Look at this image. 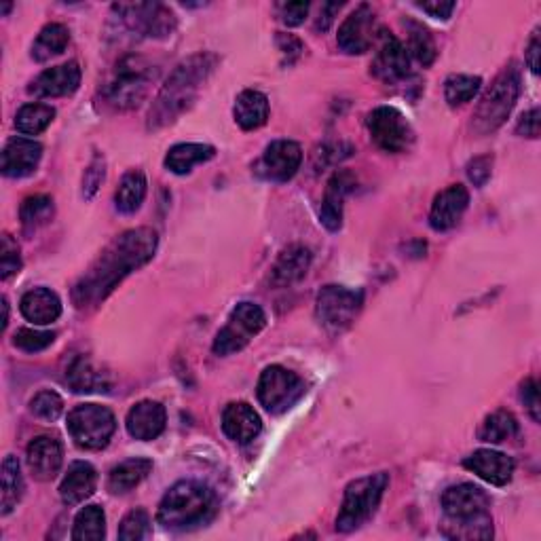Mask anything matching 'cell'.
<instances>
[{
  "mask_svg": "<svg viewBox=\"0 0 541 541\" xmlns=\"http://www.w3.org/2000/svg\"><path fill=\"white\" fill-rule=\"evenodd\" d=\"M157 241V233L144 227L119 235L72 288V301L77 309L98 307L129 273L153 260Z\"/></svg>",
  "mask_w": 541,
  "mask_h": 541,
  "instance_id": "1",
  "label": "cell"
},
{
  "mask_svg": "<svg viewBox=\"0 0 541 541\" xmlns=\"http://www.w3.org/2000/svg\"><path fill=\"white\" fill-rule=\"evenodd\" d=\"M218 58L214 53H197L176 66L170 79L161 87L159 96L148 113V129H159L174 123L184 110H189L201 85L214 72Z\"/></svg>",
  "mask_w": 541,
  "mask_h": 541,
  "instance_id": "2",
  "label": "cell"
},
{
  "mask_svg": "<svg viewBox=\"0 0 541 541\" xmlns=\"http://www.w3.org/2000/svg\"><path fill=\"white\" fill-rule=\"evenodd\" d=\"M442 508L446 514L442 533L446 537L465 541L493 537L491 499L476 484L463 482L446 489L442 495Z\"/></svg>",
  "mask_w": 541,
  "mask_h": 541,
  "instance_id": "3",
  "label": "cell"
},
{
  "mask_svg": "<svg viewBox=\"0 0 541 541\" xmlns=\"http://www.w3.org/2000/svg\"><path fill=\"white\" fill-rule=\"evenodd\" d=\"M218 510L216 493L197 480H182L165 493L159 503L157 520L165 529H193L205 525Z\"/></svg>",
  "mask_w": 541,
  "mask_h": 541,
  "instance_id": "4",
  "label": "cell"
},
{
  "mask_svg": "<svg viewBox=\"0 0 541 541\" xmlns=\"http://www.w3.org/2000/svg\"><path fill=\"white\" fill-rule=\"evenodd\" d=\"M389 487V474L379 472L366 478H358L347 484L343 506L337 516V531L351 533L360 529L364 522L377 512L379 503Z\"/></svg>",
  "mask_w": 541,
  "mask_h": 541,
  "instance_id": "5",
  "label": "cell"
},
{
  "mask_svg": "<svg viewBox=\"0 0 541 541\" xmlns=\"http://www.w3.org/2000/svg\"><path fill=\"white\" fill-rule=\"evenodd\" d=\"M518 96H520V70L516 68V64H510V68L503 70L493 81V85L487 89V93L480 98L474 110L472 127L478 134L495 132V129L501 127L510 117Z\"/></svg>",
  "mask_w": 541,
  "mask_h": 541,
  "instance_id": "6",
  "label": "cell"
},
{
  "mask_svg": "<svg viewBox=\"0 0 541 541\" xmlns=\"http://www.w3.org/2000/svg\"><path fill=\"white\" fill-rule=\"evenodd\" d=\"M157 72L151 64H146L142 58H125L119 68L115 81L106 87L104 98L117 110L138 108L148 96Z\"/></svg>",
  "mask_w": 541,
  "mask_h": 541,
  "instance_id": "7",
  "label": "cell"
},
{
  "mask_svg": "<svg viewBox=\"0 0 541 541\" xmlns=\"http://www.w3.org/2000/svg\"><path fill=\"white\" fill-rule=\"evenodd\" d=\"M68 432L85 451H102L117 429V419L106 406L81 404L68 415Z\"/></svg>",
  "mask_w": 541,
  "mask_h": 541,
  "instance_id": "8",
  "label": "cell"
},
{
  "mask_svg": "<svg viewBox=\"0 0 541 541\" xmlns=\"http://www.w3.org/2000/svg\"><path fill=\"white\" fill-rule=\"evenodd\" d=\"M364 305L362 290H349L345 286H326L317 294L315 315L328 332L339 334L347 330Z\"/></svg>",
  "mask_w": 541,
  "mask_h": 541,
  "instance_id": "9",
  "label": "cell"
},
{
  "mask_svg": "<svg viewBox=\"0 0 541 541\" xmlns=\"http://www.w3.org/2000/svg\"><path fill=\"white\" fill-rule=\"evenodd\" d=\"M267 326V315L254 303H239L227 320V326L216 334L214 353L216 356H231L244 349L256 334Z\"/></svg>",
  "mask_w": 541,
  "mask_h": 541,
  "instance_id": "10",
  "label": "cell"
},
{
  "mask_svg": "<svg viewBox=\"0 0 541 541\" xmlns=\"http://www.w3.org/2000/svg\"><path fill=\"white\" fill-rule=\"evenodd\" d=\"M368 132L385 153H406L415 142V129L394 106H379L368 115Z\"/></svg>",
  "mask_w": 541,
  "mask_h": 541,
  "instance_id": "11",
  "label": "cell"
},
{
  "mask_svg": "<svg viewBox=\"0 0 541 541\" xmlns=\"http://www.w3.org/2000/svg\"><path fill=\"white\" fill-rule=\"evenodd\" d=\"M258 400L273 415L284 413L305 394V383L284 366H269L258 379Z\"/></svg>",
  "mask_w": 541,
  "mask_h": 541,
  "instance_id": "12",
  "label": "cell"
},
{
  "mask_svg": "<svg viewBox=\"0 0 541 541\" xmlns=\"http://www.w3.org/2000/svg\"><path fill=\"white\" fill-rule=\"evenodd\" d=\"M113 9L119 13L121 24L134 36H148V39L155 36V39H161V36L170 34L176 26L174 13L157 3L115 5Z\"/></svg>",
  "mask_w": 541,
  "mask_h": 541,
  "instance_id": "13",
  "label": "cell"
},
{
  "mask_svg": "<svg viewBox=\"0 0 541 541\" xmlns=\"http://www.w3.org/2000/svg\"><path fill=\"white\" fill-rule=\"evenodd\" d=\"M379 45L375 60L370 64V72L387 85H394L408 77L410 72V55L408 49L387 30H379Z\"/></svg>",
  "mask_w": 541,
  "mask_h": 541,
  "instance_id": "14",
  "label": "cell"
},
{
  "mask_svg": "<svg viewBox=\"0 0 541 541\" xmlns=\"http://www.w3.org/2000/svg\"><path fill=\"white\" fill-rule=\"evenodd\" d=\"M301 161H303L301 146L292 140H275L265 148L263 159L258 161L256 170L260 176L271 182H288L296 176Z\"/></svg>",
  "mask_w": 541,
  "mask_h": 541,
  "instance_id": "15",
  "label": "cell"
},
{
  "mask_svg": "<svg viewBox=\"0 0 541 541\" xmlns=\"http://www.w3.org/2000/svg\"><path fill=\"white\" fill-rule=\"evenodd\" d=\"M377 34H379V28L375 20V11H372L368 5H360L339 28L337 43L341 51L349 55H360L375 45Z\"/></svg>",
  "mask_w": 541,
  "mask_h": 541,
  "instance_id": "16",
  "label": "cell"
},
{
  "mask_svg": "<svg viewBox=\"0 0 541 541\" xmlns=\"http://www.w3.org/2000/svg\"><path fill=\"white\" fill-rule=\"evenodd\" d=\"M81 85V68L77 62H68L62 66L49 68L36 77L28 93L34 98H64L70 96Z\"/></svg>",
  "mask_w": 541,
  "mask_h": 541,
  "instance_id": "17",
  "label": "cell"
},
{
  "mask_svg": "<svg viewBox=\"0 0 541 541\" xmlns=\"http://www.w3.org/2000/svg\"><path fill=\"white\" fill-rule=\"evenodd\" d=\"M470 205V193L463 184H453L436 195L429 212V225L434 231H449L459 225Z\"/></svg>",
  "mask_w": 541,
  "mask_h": 541,
  "instance_id": "18",
  "label": "cell"
},
{
  "mask_svg": "<svg viewBox=\"0 0 541 541\" xmlns=\"http://www.w3.org/2000/svg\"><path fill=\"white\" fill-rule=\"evenodd\" d=\"M62 461H64V451L58 438L39 436L28 444V468L36 480H41V482L53 480L60 474Z\"/></svg>",
  "mask_w": 541,
  "mask_h": 541,
  "instance_id": "19",
  "label": "cell"
},
{
  "mask_svg": "<svg viewBox=\"0 0 541 541\" xmlns=\"http://www.w3.org/2000/svg\"><path fill=\"white\" fill-rule=\"evenodd\" d=\"M165 423H167L165 408L153 400H142L134 404L132 408H129L127 419H125L129 436L142 442L157 440L163 434Z\"/></svg>",
  "mask_w": 541,
  "mask_h": 541,
  "instance_id": "20",
  "label": "cell"
},
{
  "mask_svg": "<svg viewBox=\"0 0 541 541\" xmlns=\"http://www.w3.org/2000/svg\"><path fill=\"white\" fill-rule=\"evenodd\" d=\"M43 157V146L28 138H13L3 151V174L7 178H26L36 172Z\"/></svg>",
  "mask_w": 541,
  "mask_h": 541,
  "instance_id": "21",
  "label": "cell"
},
{
  "mask_svg": "<svg viewBox=\"0 0 541 541\" xmlns=\"http://www.w3.org/2000/svg\"><path fill=\"white\" fill-rule=\"evenodd\" d=\"M465 468L474 472L484 482L493 484V487H506L514 476V461L512 457L503 455L499 451L480 449L474 455L463 461Z\"/></svg>",
  "mask_w": 541,
  "mask_h": 541,
  "instance_id": "22",
  "label": "cell"
},
{
  "mask_svg": "<svg viewBox=\"0 0 541 541\" xmlns=\"http://www.w3.org/2000/svg\"><path fill=\"white\" fill-rule=\"evenodd\" d=\"M353 186H356V178H353L351 172H337L328 186H326V195L322 201L320 208V220L322 225L328 231H339L343 225V201L345 197L353 191Z\"/></svg>",
  "mask_w": 541,
  "mask_h": 541,
  "instance_id": "23",
  "label": "cell"
},
{
  "mask_svg": "<svg viewBox=\"0 0 541 541\" xmlns=\"http://www.w3.org/2000/svg\"><path fill=\"white\" fill-rule=\"evenodd\" d=\"M222 429L233 442L248 444L260 434L263 421L248 402H233L222 413Z\"/></svg>",
  "mask_w": 541,
  "mask_h": 541,
  "instance_id": "24",
  "label": "cell"
},
{
  "mask_svg": "<svg viewBox=\"0 0 541 541\" xmlns=\"http://www.w3.org/2000/svg\"><path fill=\"white\" fill-rule=\"evenodd\" d=\"M98 472L87 461H74L60 487V497L66 506H79L85 499L96 493Z\"/></svg>",
  "mask_w": 541,
  "mask_h": 541,
  "instance_id": "25",
  "label": "cell"
},
{
  "mask_svg": "<svg viewBox=\"0 0 541 541\" xmlns=\"http://www.w3.org/2000/svg\"><path fill=\"white\" fill-rule=\"evenodd\" d=\"M311 267V252L305 246H290L286 248L279 258L275 260V265L271 269V284L277 288H286L307 275Z\"/></svg>",
  "mask_w": 541,
  "mask_h": 541,
  "instance_id": "26",
  "label": "cell"
},
{
  "mask_svg": "<svg viewBox=\"0 0 541 541\" xmlns=\"http://www.w3.org/2000/svg\"><path fill=\"white\" fill-rule=\"evenodd\" d=\"M20 309L26 320L34 326H47L62 315V301L49 288H34L22 296Z\"/></svg>",
  "mask_w": 541,
  "mask_h": 541,
  "instance_id": "27",
  "label": "cell"
},
{
  "mask_svg": "<svg viewBox=\"0 0 541 541\" xmlns=\"http://www.w3.org/2000/svg\"><path fill=\"white\" fill-rule=\"evenodd\" d=\"M233 115H235V121L241 129L252 132V129H258L267 123L269 100H267L265 93L258 91V89L241 91L235 100Z\"/></svg>",
  "mask_w": 541,
  "mask_h": 541,
  "instance_id": "28",
  "label": "cell"
},
{
  "mask_svg": "<svg viewBox=\"0 0 541 541\" xmlns=\"http://www.w3.org/2000/svg\"><path fill=\"white\" fill-rule=\"evenodd\" d=\"M216 148L210 144H195V142H184L172 146L165 155V167L170 172L184 176L193 172V167L214 159Z\"/></svg>",
  "mask_w": 541,
  "mask_h": 541,
  "instance_id": "29",
  "label": "cell"
},
{
  "mask_svg": "<svg viewBox=\"0 0 541 541\" xmlns=\"http://www.w3.org/2000/svg\"><path fill=\"white\" fill-rule=\"evenodd\" d=\"M66 383L77 394H100L108 391L110 381L106 372L93 366L87 358H77L66 370Z\"/></svg>",
  "mask_w": 541,
  "mask_h": 541,
  "instance_id": "30",
  "label": "cell"
},
{
  "mask_svg": "<svg viewBox=\"0 0 541 541\" xmlns=\"http://www.w3.org/2000/svg\"><path fill=\"white\" fill-rule=\"evenodd\" d=\"M153 470V461L151 459H127L119 463L117 468L110 470L108 476V491L115 495H125L129 491H134L138 484L151 474Z\"/></svg>",
  "mask_w": 541,
  "mask_h": 541,
  "instance_id": "31",
  "label": "cell"
},
{
  "mask_svg": "<svg viewBox=\"0 0 541 541\" xmlns=\"http://www.w3.org/2000/svg\"><path fill=\"white\" fill-rule=\"evenodd\" d=\"M70 43V32L64 24H47L39 36H36V41L32 45V60L34 62H49L55 55L64 53V49Z\"/></svg>",
  "mask_w": 541,
  "mask_h": 541,
  "instance_id": "32",
  "label": "cell"
},
{
  "mask_svg": "<svg viewBox=\"0 0 541 541\" xmlns=\"http://www.w3.org/2000/svg\"><path fill=\"white\" fill-rule=\"evenodd\" d=\"M146 176L140 170L127 172L115 193V205L121 214H136L146 197Z\"/></svg>",
  "mask_w": 541,
  "mask_h": 541,
  "instance_id": "33",
  "label": "cell"
},
{
  "mask_svg": "<svg viewBox=\"0 0 541 541\" xmlns=\"http://www.w3.org/2000/svg\"><path fill=\"white\" fill-rule=\"evenodd\" d=\"M22 495H24V478L20 470V461H17V457L9 455L3 461V499H0L3 516L11 514L17 508Z\"/></svg>",
  "mask_w": 541,
  "mask_h": 541,
  "instance_id": "34",
  "label": "cell"
},
{
  "mask_svg": "<svg viewBox=\"0 0 541 541\" xmlns=\"http://www.w3.org/2000/svg\"><path fill=\"white\" fill-rule=\"evenodd\" d=\"M516 434H518V421L510 413V410H503V408L495 410L493 415L484 419V423L480 427V440L489 442V444L512 440Z\"/></svg>",
  "mask_w": 541,
  "mask_h": 541,
  "instance_id": "35",
  "label": "cell"
},
{
  "mask_svg": "<svg viewBox=\"0 0 541 541\" xmlns=\"http://www.w3.org/2000/svg\"><path fill=\"white\" fill-rule=\"evenodd\" d=\"M55 117V110L47 104H26L20 108V113L15 117L17 132L26 136H39L51 125Z\"/></svg>",
  "mask_w": 541,
  "mask_h": 541,
  "instance_id": "36",
  "label": "cell"
},
{
  "mask_svg": "<svg viewBox=\"0 0 541 541\" xmlns=\"http://www.w3.org/2000/svg\"><path fill=\"white\" fill-rule=\"evenodd\" d=\"M106 535V516L100 506H87L74 520V541H100Z\"/></svg>",
  "mask_w": 541,
  "mask_h": 541,
  "instance_id": "37",
  "label": "cell"
},
{
  "mask_svg": "<svg viewBox=\"0 0 541 541\" xmlns=\"http://www.w3.org/2000/svg\"><path fill=\"white\" fill-rule=\"evenodd\" d=\"M404 26L408 30V51L415 55V60L421 66H432L438 55L434 36L429 34V30L419 22L408 20Z\"/></svg>",
  "mask_w": 541,
  "mask_h": 541,
  "instance_id": "38",
  "label": "cell"
},
{
  "mask_svg": "<svg viewBox=\"0 0 541 541\" xmlns=\"http://www.w3.org/2000/svg\"><path fill=\"white\" fill-rule=\"evenodd\" d=\"M482 87V79L474 74H451L444 83V98L449 106H461L476 98V93Z\"/></svg>",
  "mask_w": 541,
  "mask_h": 541,
  "instance_id": "39",
  "label": "cell"
},
{
  "mask_svg": "<svg viewBox=\"0 0 541 541\" xmlns=\"http://www.w3.org/2000/svg\"><path fill=\"white\" fill-rule=\"evenodd\" d=\"M20 216H22V225L26 229H36L41 225H47L53 216V199L47 195H34L28 197L22 208H20Z\"/></svg>",
  "mask_w": 541,
  "mask_h": 541,
  "instance_id": "40",
  "label": "cell"
},
{
  "mask_svg": "<svg viewBox=\"0 0 541 541\" xmlns=\"http://www.w3.org/2000/svg\"><path fill=\"white\" fill-rule=\"evenodd\" d=\"M30 410L39 419L55 421V419H58L64 413V400L58 394H55V391L43 389V391H39V394H36L32 398Z\"/></svg>",
  "mask_w": 541,
  "mask_h": 541,
  "instance_id": "41",
  "label": "cell"
},
{
  "mask_svg": "<svg viewBox=\"0 0 541 541\" xmlns=\"http://www.w3.org/2000/svg\"><path fill=\"white\" fill-rule=\"evenodd\" d=\"M148 533H151V518H148L146 510L138 508L123 518L121 529H119V539L138 541V539L148 537Z\"/></svg>",
  "mask_w": 541,
  "mask_h": 541,
  "instance_id": "42",
  "label": "cell"
},
{
  "mask_svg": "<svg viewBox=\"0 0 541 541\" xmlns=\"http://www.w3.org/2000/svg\"><path fill=\"white\" fill-rule=\"evenodd\" d=\"M53 341H55V334L53 332L36 330V328H22V330H17L15 337H13V345L24 349V351H28V353L43 351L49 345H53Z\"/></svg>",
  "mask_w": 541,
  "mask_h": 541,
  "instance_id": "43",
  "label": "cell"
},
{
  "mask_svg": "<svg viewBox=\"0 0 541 541\" xmlns=\"http://www.w3.org/2000/svg\"><path fill=\"white\" fill-rule=\"evenodd\" d=\"M0 277L9 279L11 275L20 273L22 269V256H20V248H17L15 241L11 239V235L3 237V250H0Z\"/></svg>",
  "mask_w": 541,
  "mask_h": 541,
  "instance_id": "44",
  "label": "cell"
},
{
  "mask_svg": "<svg viewBox=\"0 0 541 541\" xmlns=\"http://www.w3.org/2000/svg\"><path fill=\"white\" fill-rule=\"evenodd\" d=\"M104 176H106L104 159L100 155H96V157H93V161L89 163V167L85 170V176H83V197L85 199H91L93 195H96V191L100 189V184L104 182Z\"/></svg>",
  "mask_w": 541,
  "mask_h": 541,
  "instance_id": "45",
  "label": "cell"
},
{
  "mask_svg": "<svg viewBox=\"0 0 541 541\" xmlns=\"http://www.w3.org/2000/svg\"><path fill=\"white\" fill-rule=\"evenodd\" d=\"M279 17L288 28H296L305 22V17L309 13V3H284L279 5Z\"/></svg>",
  "mask_w": 541,
  "mask_h": 541,
  "instance_id": "46",
  "label": "cell"
},
{
  "mask_svg": "<svg viewBox=\"0 0 541 541\" xmlns=\"http://www.w3.org/2000/svg\"><path fill=\"white\" fill-rule=\"evenodd\" d=\"M491 165H493V157H476L470 161L468 165V176L474 182V186H484L487 180L491 178Z\"/></svg>",
  "mask_w": 541,
  "mask_h": 541,
  "instance_id": "47",
  "label": "cell"
},
{
  "mask_svg": "<svg viewBox=\"0 0 541 541\" xmlns=\"http://www.w3.org/2000/svg\"><path fill=\"white\" fill-rule=\"evenodd\" d=\"M520 400L527 406L533 421H539V389L535 379H527L520 385Z\"/></svg>",
  "mask_w": 541,
  "mask_h": 541,
  "instance_id": "48",
  "label": "cell"
},
{
  "mask_svg": "<svg viewBox=\"0 0 541 541\" xmlns=\"http://www.w3.org/2000/svg\"><path fill=\"white\" fill-rule=\"evenodd\" d=\"M516 134L518 136H527V138H537L539 136V108H531L529 113L520 117L516 125Z\"/></svg>",
  "mask_w": 541,
  "mask_h": 541,
  "instance_id": "49",
  "label": "cell"
},
{
  "mask_svg": "<svg viewBox=\"0 0 541 541\" xmlns=\"http://www.w3.org/2000/svg\"><path fill=\"white\" fill-rule=\"evenodd\" d=\"M417 7L421 11H425L427 15L436 17V20H449L457 5L455 3H440V0H436V3H417Z\"/></svg>",
  "mask_w": 541,
  "mask_h": 541,
  "instance_id": "50",
  "label": "cell"
},
{
  "mask_svg": "<svg viewBox=\"0 0 541 541\" xmlns=\"http://www.w3.org/2000/svg\"><path fill=\"white\" fill-rule=\"evenodd\" d=\"M539 53H541V43H539V30L533 32L529 47H527V64L533 74H539Z\"/></svg>",
  "mask_w": 541,
  "mask_h": 541,
  "instance_id": "51",
  "label": "cell"
},
{
  "mask_svg": "<svg viewBox=\"0 0 541 541\" xmlns=\"http://www.w3.org/2000/svg\"><path fill=\"white\" fill-rule=\"evenodd\" d=\"M341 7H343L341 3H339V5H324L322 9H324L326 13H320V22H317V26H315V28H317V30H322V32H324V30H328V28H330V24H332V20H334L332 15L337 13Z\"/></svg>",
  "mask_w": 541,
  "mask_h": 541,
  "instance_id": "52",
  "label": "cell"
}]
</instances>
